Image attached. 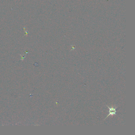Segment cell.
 Listing matches in <instances>:
<instances>
[{
	"instance_id": "cell-1",
	"label": "cell",
	"mask_w": 135,
	"mask_h": 135,
	"mask_svg": "<svg viewBox=\"0 0 135 135\" xmlns=\"http://www.w3.org/2000/svg\"><path fill=\"white\" fill-rule=\"evenodd\" d=\"M107 106L109 109V114L108 115V116L106 118H105V120L107 118L109 117V116H113L116 115V113H117L116 110H117V108L118 107H109V106Z\"/></svg>"
}]
</instances>
